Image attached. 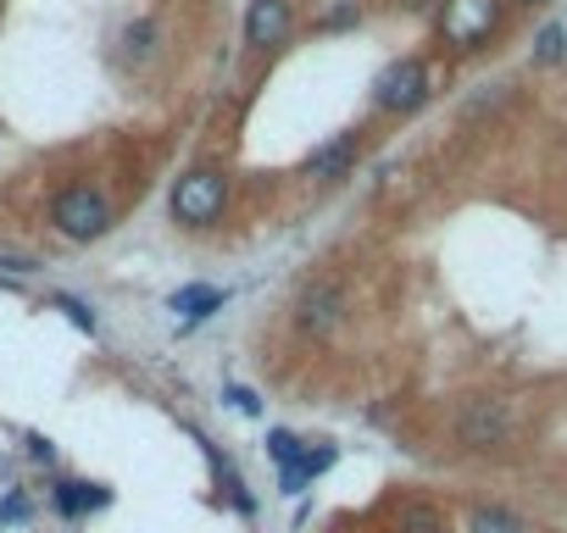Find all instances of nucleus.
I'll return each instance as SVG.
<instances>
[{
	"instance_id": "f257e3e1",
	"label": "nucleus",
	"mask_w": 567,
	"mask_h": 533,
	"mask_svg": "<svg viewBox=\"0 0 567 533\" xmlns=\"http://www.w3.org/2000/svg\"><path fill=\"white\" fill-rule=\"evenodd\" d=\"M167 211H173V222L189 228V233L217 228L223 211H228V173H223V167H189V173L173 184Z\"/></svg>"
},
{
	"instance_id": "f03ea898",
	"label": "nucleus",
	"mask_w": 567,
	"mask_h": 533,
	"mask_svg": "<svg viewBox=\"0 0 567 533\" xmlns=\"http://www.w3.org/2000/svg\"><path fill=\"white\" fill-rule=\"evenodd\" d=\"M112 200L95 189V184H68V189H56V200H51V228L62 233V239H73V244H90V239H106L112 233Z\"/></svg>"
},
{
	"instance_id": "7ed1b4c3",
	"label": "nucleus",
	"mask_w": 567,
	"mask_h": 533,
	"mask_svg": "<svg viewBox=\"0 0 567 533\" xmlns=\"http://www.w3.org/2000/svg\"><path fill=\"white\" fill-rule=\"evenodd\" d=\"M429 90H434L429 62H423V56H401V62H390V67L373 79V112L406 117V112H417V106L429 101Z\"/></svg>"
},
{
	"instance_id": "20e7f679",
	"label": "nucleus",
	"mask_w": 567,
	"mask_h": 533,
	"mask_svg": "<svg viewBox=\"0 0 567 533\" xmlns=\"http://www.w3.org/2000/svg\"><path fill=\"white\" fill-rule=\"evenodd\" d=\"M517 439V422L506 411V400H467L456 411V445L473 450V456H495Z\"/></svg>"
},
{
	"instance_id": "39448f33",
	"label": "nucleus",
	"mask_w": 567,
	"mask_h": 533,
	"mask_svg": "<svg viewBox=\"0 0 567 533\" xmlns=\"http://www.w3.org/2000/svg\"><path fill=\"white\" fill-rule=\"evenodd\" d=\"M290 312H296V328H301V334H312V339H329V334L346 323L351 301H346V284H340V279H307Z\"/></svg>"
},
{
	"instance_id": "423d86ee",
	"label": "nucleus",
	"mask_w": 567,
	"mask_h": 533,
	"mask_svg": "<svg viewBox=\"0 0 567 533\" xmlns=\"http://www.w3.org/2000/svg\"><path fill=\"white\" fill-rule=\"evenodd\" d=\"M495 34V0H445L440 12V40L456 51H478Z\"/></svg>"
},
{
	"instance_id": "0eeeda50",
	"label": "nucleus",
	"mask_w": 567,
	"mask_h": 533,
	"mask_svg": "<svg viewBox=\"0 0 567 533\" xmlns=\"http://www.w3.org/2000/svg\"><path fill=\"white\" fill-rule=\"evenodd\" d=\"M296 34V0H250L245 12V45L250 51H278Z\"/></svg>"
},
{
	"instance_id": "6e6552de",
	"label": "nucleus",
	"mask_w": 567,
	"mask_h": 533,
	"mask_svg": "<svg viewBox=\"0 0 567 533\" xmlns=\"http://www.w3.org/2000/svg\"><path fill=\"white\" fill-rule=\"evenodd\" d=\"M357 161H362V134H334L329 145H318V150L307 156V178H318V184H346V178L357 173Z\"/></svg>"
},
{
	"instance_id": "1a4fd4ad",
	"label": "nucleus",
	"mask_w": 567,
	"mask_h": 533,
	"mask_svg": "<svg viewBox=\"0 0 567 533\" xmlns=\"http://www.w3.org/2000/svg\"><path fill=\"white\" fill-rule=\"evenodd\" d=\"M117 56H123L128 67H151V62L162 56V29H156V18L123 23V29H117Z\"/></svg>"
},
{
	"instance_id": "9d476101",
	"label": "nucleus",
	"mask_w": 567,
	"mask_h": 533,
	"mask_svg": "<svg viewBox=\"0 0 567 533\" xmlns=\"http://www.w3.org/2000/svg\"><path fill=\"white\" fill-rule=\"evenodd\" d=\"M362 29V0H318V12L307 18V34H357Z\"/></svg>"
},
{
	"instance_id": "9b49d317",
	"label": "nucleus",
	"mask_w": 567,
	"mask_h": 533,
	"mask_svg": "<svg viewBox=\"0 0 567 533\" xmlns=\"http://www.w3.org/2000/svg\"><path fill=\"white\" fill-rule=\"evenodd\" d=\"M223 301H228V290H217V284H184V290H173L167 306H173L184 323H200V317L223 312Z\"/></svg>"
},
{
	"instance_id": "f8f14e48",
	"label": "nucleus",
	"mask_w": 567,
	"mask_h": 533,
	"mask_svg": "<svg viewBox=\"0 0 567 533\" xmlns=\"http://www.w3.org/2000/svg\"><path fill=\"white\" fill-rule=\"evenodd\" d=\"M51 500H56V511H62V516H84V511H95V505H106L112 494H106V489H95V483H79V478H62Z\"/></svg>"
},
{
	"instance_id": "ddd939ff",
	"label": "nucleus",
	"mask_w": 567,
	"mask_h": 533,
	"mask_svg": "<svg viewBox=\"0 0 567 533\" xmlns=\"http://www.w3.org/2000/svg\"><path fill=\"white\" fill-rule=\"evenodd\" d=\"M329 467H334V450H329V445H323V450H307L296 467H284V494H301V489H307L318 472H329Z\"/></svg>"
},
{
	"instance_id": "4468645a",
	"label": "nucleus",
	"mask_w": 567,
	"mask_h": 533,
	"mask_svg": "<svg viewBox=\"0 0 567 533\" xmlns=\"http://www.w3.org/2000/svg\"><path fill=\"white\" fill-rule=\"evenodd\" d=\"M467 533H528V527H523V516H512L506 505H478V511L467 516Z\"/></svg>"
},
{
	"instance_id": "2eb2a0df",
	"label": "nucleus",
	"mask_w": 567,
	"mask_h": 533,
	"mask_svg": "<svg viewBox=\"0 0 567 533\" xmlns=\"http://www.w3.org/2000/svg\"><path fill=\"white\" fill-rule=\"evenodd\" d=\"M395 533H440V516L429 505L406 500V505H395Z\"/></svg>"
},
{
	"instance_id": "dca6fc26",
	"label": "nucleus",
	"mask_w": 567,
	"mask_h": 533,
	"mask_svg": "<svg viewBox=\"0 0 567 533\" xmlns=\"http://www.w3.org/2000/svg\"><path fill=\"white\" fill-rule=\"evenodd\" d=\"M561 56H567V29H561V23L539 29V40H534V62L550 67V62H561Z\"/></svg>"
},
{
	"instance_id": "f3484780",
	"label": "nucleus",
	"mask_w": 567,
	"mask_h": 533,
	"mask_svg": "<svg viewBox=\"0 0 567 533\" xmlns=\"http://www.w3.org/2000/svg\"><path fill=\"white\" fill-rule=\"evenodd\" d=\"M267 450H272V461H278V467H296V461L307 456V445H301L290 428H272V433H267Z\"/></svg>"
},
{
	"instance_id": "a211bd4d",
	"label": "nucleus",
	"mask_w": 567,
	"mask_h": 533,
	"mask_svg": "<svg viewBox=\"0 0 567 533\" xmlns=\"http://www.w3.org/2000/svg\"><path fill=\"white\" fill-rule=\"evenodd\" d=\"M51 306H56V312H68V317H73V328H84V334H95V312H90L84 301H73V295H56Z\"/></svg>"
},
{
	"instance_id": "6ab92c4d",
	"label": "nucleus",
	"mask_w": 567,
	"mask_h": 533,
	"mask_svg": "<svg viewBox=\"0 0 567 533\" xmlns=\"http://www.w3.org/2000/svg\"><path fill=\"white\" fill-rule=\"evenodd\" d=\"M228 400H234V411H245V417H256V411H261V400H256L250 389H228Z\"/></svg>"
},
{
	"instance_id": "aec40b11",
	"label": "nucleus",
	"mask_w": 567,
	"mask_h": 533,
	"mask_svg": "<svg viewBox=\"0 0 567 533\" xmlns=\"http://www.w3.org/2000/svg\"><path fill=\"white\" fill-rule=\"evenodd\" d=\"M23 516H29V500L23 494H12L7 505H0V522H23Z\"/></svg>"
},
{
	"instance_id": "412c9836",
	"label": "nucleus",
	"mask_w": 567,
	"mask_h": 533,
	"mask_svg": "<svg viewBox=\"0 0 567 533\" xmlns=\"http://www.w3.org/2000/svg\"><path fill=\"white\" fill-rule=\"evenodd\" d=\"M29 456H34V461H51V456H56V445H51V439H40V433H34V439H29Z\"/></svg>"
},
{
	"instance_id": "4be33fe9",
	"label": "nucleus",
	"mask_w": 567,
	"mask_h": 533,
	"mask_svg": "<svg viewBox=\"0 0 567 533\" xmlns=\"http://www.w3.org/2000/svg\"><path fill=\"white\" fill-rule=\"evenodd\" d=\"M401 7H406V12H423V7H429V0H401Z\"/></svg>"
},
{
	"instance_id": "5701e85b",
	"label": "nucleus",
	"mask_w": 567,
	"mask_h": 533,
	"mask_svg": "<svg viewBox=\"0 0 567 533\" xmlns=\"http://www.w3.org/2000/svg\"><path fill=\"white\" fill-rule=\"evenodd\" d=\"M512 7H545V0H512Z\"/></svg>"
}]
</instances>
